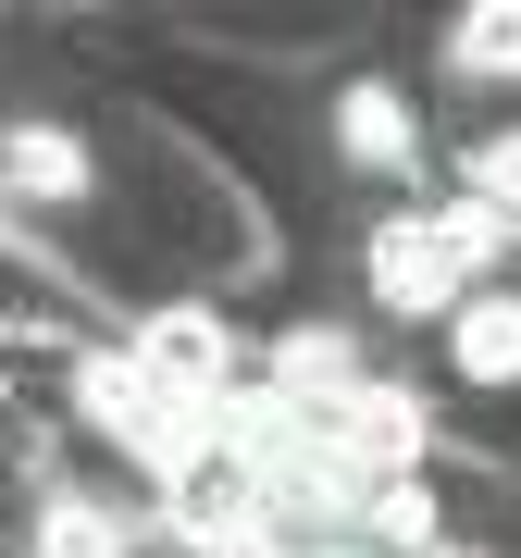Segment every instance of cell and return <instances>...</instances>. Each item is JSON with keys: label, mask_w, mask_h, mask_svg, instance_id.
Instances as JSON below:
<instances>
[{"label": "cell", "mask_w": 521, "mask_h": 558, "mask_svg": "<svg viewBox=\"0 0 521 558\" xmlns=\"http://www.w3.org/2000/svg\"><path fill=\"white\" fill-rule=\"evenodd\" d=\"M497 236H509V223L484 211V199H472V211H435V223H385V236H373V299H385V311H447L460 274H472Z\"/></svg>", "instance_id": "6da1fadb"}, {"label": "cell", "mask_w": 521, "mask_h": 558, "mask_svg": "<svg viewBox=\"0 0 521 558\" xmlns=\"http://www.w3.org/2000/svg\"><path fill=\"white\" fill-rule=\"evenodd\" d=\"M137 373L161 385V398L211 410V398H223V373H237V348H223V323H211V311H161L149 336H137Z\"/></svg>", "instance_id": "7a4b0ae2"}, {"label": "cell", "mask_w": 521, "mask_h": 558, "mask_svg": "<svg viewBox=\"0 0 521 558\" xmlns=\"http://www.w3.org/2000/svg\"><path fill=\"white\" fill-rule=\"evenodd\" d=\"M0 174H13L25 199H75V186H87V149L62 137V124H13V149H0Z\"/></svg>", "instance_id": "3957f363"}, {"label": "cell", "mask_w": 521, "mask_h": 558, "mask_svg": "<svg viewBox=\"0 0 521 558\" xmlns=\"http://www.w3.org/2000/svg\"><path fill=\"white\" fill-rule=\"evenodd\" d=\"M460 373L472 385H509L521 373V299H472L460 311Z\"/></svg>", "instance_id": "277c9868"}, {"label": "cell", "mask_w": 521, "mask_h": 558, "mask_svg": "<svg viewBox=\"0 0 521 558\" xmlns=\"http://www.w3.org/2000/svg\"><path fill=\"white\" fill-rule=\"evenodd\" d=\"M447 62H460V75H521V0H484V13H460Z\"/></svg>", "instance_id": "5b68a950"}, {"label": "cell", "mask_w": 521, "mask_h": 558, "mask_svg": "<svg viewBox=\"0 0 521 558\" xmlns=\"http://www.w3.org/2000/svg\"><path fill=\"white\" fill-rule=\"evenodd\" d=\"M38 558H124V521L87 509V497H62V509L38 521Z\"/></svg>", "instance_id": "8992f818"}, {"label": "cell", "mask_w": 521, "mask_h": 558, "mask_svg": "<svg viewBox=\"0 0 521 558\" xmlns=\"http://www.w3.org/2000/svg\"><path fill=\"white\" fill-rule=\"evenodd\" d=\"M348 149H361V161H410V124H398V87H348Z\"/></svg>", "instance_id": "52a82bcc"}, {"label": "cell", "mask_w": 521, "mask_h": 558, "mask_svg": "<svg viewBox=\"0 0 521 558\" xmlns=\"http://www.w3.org/2000/svg\"><path fill=\"white\" fill-rule=\"evenodd\" d=\"M472 186H484V211L509 223V211H521V137H497V149H484V161H472Z\"/></svg>", "instance_id": "ba28073f"}]
</instances>
